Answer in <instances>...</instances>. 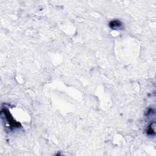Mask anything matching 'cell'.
<instances>
[{
  "instance_id": "cell-2",
  "label": "cell",
  "mask_w": 156,
  "mask_h": 156,
  "mask_svg": "<svg viewBox=\"0 0 156 156\" xmlns=\"http://www.w3.org/2000/svg\"><path fill=\"white\" fill-rule=\"evenodd\" d=\"M110 26H111V27L112 29H118L122 26V23L118 20L113 21H111V23H110Z\"/></svg>"
},
{
  "instance_id": "cell-1",
  "label": "cell",
  "mask_w": 156,
  "mask_h": 156,
  "mask_svg": "<svg viewBox=\"0 0 156 156\" xmlns=\"http://www.w3.org/2000/svg\"><path fill=\"white\" fill-rule=\"evenodd\" d=\"M3 113L4 114V115L6 116L7 120V121L9 123V125H10L11 126H13V127H18L20 125L19 123H17L16 121H14V120H13V118L11 117V114L9 113V112L7 111V110H3Z\"/></svg>"
}]
</instances>
